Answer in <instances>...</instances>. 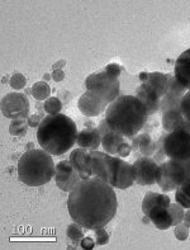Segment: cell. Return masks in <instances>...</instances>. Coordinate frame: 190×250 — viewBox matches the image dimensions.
<instances>
[{"instance_id":"cell-1","label":"cell","mask_w":190,"mask_h":250,"mask_svg":"<svg viewBox=\"0 0 190 250\" xmlns=\"http://www.w3.org/2000/svg\"><path fill=\"white\" fill-rule=\"evenodd\" d=\"M118 201L111 184L98 178L84 179L67 200V208L74 222L86 230L104 228L117 213Z\"/></svg>"},{"instance_id":"cell-2","label":"cell","mask_w":190,"mask_h":250,"mask_svg":"<svg viewBox=\"0 0 190 250\" xmlns=\"http://www.w3.org/2000/svg\"><path fill=\"white\" fill-rule=\"evenodd\" d=\"M147 118V109L138 98L134 95H119L108 105L104 120L112 131L132 140L142 130Z\"/></svg>"},{"instance_id":"cell-3","label":"cell","mask_w":190,"mask_h":250,"mask_svg":"<svg viewBox=\"0 0 190 250\" xmlns=\"http://www.w3.org/2000/svg\"><path fill=\"white\" fill-rule=\"evenodd\" d=\"M77 127L69 116L62 113L46 116L38 127L37 140L42 149L51 155H62L77 140Z\"/></svg>"},{"instance_id":"cell-4","label":"cell","mask_w":190,"mask_h":250,"mask_svg":"<svg viewBox=\"0 0 190 250\" xmlns=\"http://www.w3.org/2000/svg\"><path fill=\"white\" fill-rule=\"evenodd\" d=\"M56 174L52 156L46 150L25 151L18 162V179L28 187H41Z\"/></svg>"},{"instance_id":"cell-5","label":"cell","mask_w":190,"mask_h":250,"mask_svg":"<svg viewBox=\"0 0 190 250\" xmlns=\"http://www.w3.org/2000/svg\"><path fill=\"white\" fill-rule=\"evenodd\" d=\"M85 88L88 92L94 94L100 101L105 102L108 105L115 101L120 94L119 78L111 75L105 70L90 74L85 79Z\"/></svg>"},{"instance_id":"cell-6","label":"cell","mask_w":190,"mask_h":250,"mask_svg":"<svg viewBox=\"0 0 190 250\" xmlns=\"http://www.w3.org/2000/svg\"><path fill=\"white\" fill-rule=\"evenodd\" d=\"M164 147L165 154L170 160L185 162L190 158V133L180 130L168 132Z\"/></svg>"},{"instance_id":"cell-7","label":"cell","mask_w":190,"mask_h":250,"mask_svg":"<svg viewBox=\"0 0 190 250\" xmlns=\"http://www.w3.org/2000/svg\"><path fill=\"white\" fill-rule=\"evenodd\" d=\"M31 111L27 95L19 92L8 93L1 99V113L9 120H28Z\"/></svg>"},{"instance_id":"cell-8","label":"cell","mask_w":190,"mask_h":250,"mask_svg":"<svg viewBox=\"0 0 190 250\" xmlns=\"http://www.w3.org/2000/svg\"><path fill=\"white\" fill-rule=\"evenodd\" d=\"M156 183L160 186L165 193L175 190L184 183L183 171L175 160H168L158 165Z\"/></svg>"},{"instance_id":"cell-9","label":"cell","mask_w":190,"mask_h":250,"mask_svg":"<svg viewBox=\"0 0 190 250\" xmlns=\"http://www.w3.org/2000/svg\"><path fill=\"white\" fill-rule=\"evenodd\" d=\"M56 186L63 192H71L82 182V178L74 169L70 160H63L56 165V174H55Z\"/></svg>"},{"instance_id":"cell-10","label":"cell","mask_w":190,"mask_h":250,"mask_svg":"<svg viewBox=\"0 0 190 250\" xmlns=\"http://www.w3.org/2000/svg\"><path fill=\"white\" fill-rule=\"evenodd\" d=\"M133 165L134 182L138 186H152L156 183L158 164L151 156H142L137 159Z\"/></svg>"},{"instance_id":"cell-11","label":"cell","mask_w":190,"mask_h":250,"mask_svg":"<svg viewBox=\"0 0 190 250\" xmlns=\"http://www.w3.org/2000/svg\"><path fill=\"white\" fill-rule=\"evenodd\" d=\"M171 76H172L171 74L160 73V71H155V73L143 71V73L138 74V79L141 84H145L149 88H151L160 98H162L168 93Z\"/></svg>"},{"instance_id":"cell-12","label":"cell","mask_w":190,"mask_h":250,"mask_svg":"<svg viewBox=\"0 0 190 250\" xmlns=\"http://www.w3.org/2000/svg\"><path fill=\"white\" fill-rule=\"evenodd\" d=\"M77 108H79L80 112L84 116H86V117H95V116H99V114L107 111L108 104L105 102L100 101L94 94H92V93L86 90L79 98Z\"/></svg>"},{"instance_id":"cell-13","label":"cell","mask_w":190,"mask_h":250,"mask_svg":"<svg viewBox=\"0 0 190 250\" xmlns=\"http://www.w3.org/2000/svg\"><path fill=\"white\" fill-rule=\"evenodd\" d=\"M89 152H90V150L77 147V149L71 151L69 158L70 163L74 167V169L79 173L80 177L82 178V181L93 178L92 168L89 165Z\"/></svg>"},{"instance_id":"cell-14","label":"cell","mask_w":190,"mask_h":250,"mask_svg":"<svg viewBox=\"0 0 190 250\" xmlns=\"http://www.w3.org/2000/svg\"><path fill=\"white\" fill-rule=\"evenodd\" d=\"M134 97L142 102L143 105H145L146 109H147L149 116L155 114L156 112L160 109V101H161V98H160L151 88H149V86L145 85V84H141V85L136 89V95H134Z\"/></svg>"},{"instance_id":"cell-15","label":"cell","mask_w":190,"mask_h":250,"mask_svg":"<svg viewBox=\"0 0 190 250\" xmlns=\"http://www.w3.org/2000/svg\"><path fill=\"white\" fill-rule=\"evenodd\" d=\"M174 76L188 90H190V48L184 51L175 61Z\"/></svg>"},{"instance_id":"cell-16","label":"cell","mask_w":190,"mask_h":250,"mask_svg":"<svg viewBox=\"0 0 190 250\" xmlns=\"http://www.w3.org/2000/svg\"><path fill=\"white\" fill-rule=\"evenodd\" d=\"M76 145L81 149H88L90 151H95L101 145V135L98 127L93 128H84L77 133Z\"/></svg>"},{"instance_id":"cell-17","label":"cell","mask_w":190,"mask_h":250,"mask_svg":"<svg viewBox=\"0 0 190 250\" xmlns=\"http://www.w3.org/2000/svg\"><path fill=\"white\" fill-rule=\"evenodd\" d=\"M150 219V221L153 222V225L158 229V230H168L172 225V219L169 212L168 207L158 206L152 208L149 212V215H146Z\"/></svg>"},{"instance_id":"cell-18","label":"cell","mask_w":190,"mask_h":250,"mask_svg":"<svg viewBox=\"0 0 190 250\" xmlns=\"http://www.w3.org/2000/svg\"><path fill=\"white\" fill-rule=\"evenodd\" d=\"M132 150L139 151L142 156H152L155 154L156 143L149 133H141L132 139Z\"/></svg>"},{"instance_id":"cell-19","label":"cell","mask_w":190,"mask_h":250,"mask_svg":"<svg viewBox=\"0 0 190 250\" xmlns=\"http://www.w3.org/2000/svg\"><path fill=\"white\" fill-rule=\"evenodd\" d=\"M124 143V136L117 131H109L101 136V147L109 155L117 156L119 146Z\"/></svg>"},{"instance_id":"cell-20","label":"cell","mask_w":190,"mask_h":250,"mask_svg":"<svg viewBox=\"0 0 190 250\" xmlns=\"http://www.w3.org/2000/svg\"><path fill=\"white\" fill-rule=\"evenodd\" d=\"M171 205L170 197L168 194L155 193V192H147L145 194V198L142 201V211L145 215H149V212L152 208L158 206L168 207Z\"/></svg>"},{"instance_id":"cell-21","label":"cell","mask_w":190,"mask_h":250,"mask_svg":"<svg viewBox=\"0 0 190 250\" xmlns=\"http://www.w3.org/2000/svg\"><path fill=\"white\" fill-rule=\"evenodd\" d=\"M185 118L181 113V109H171L162 113V127L166 132H172L181 126Z\"/></svg>"},{"instance_id":"cell-22","label":"cell","mask_w":190,"mask_h":250,"mask_svg":"<svg viewBox=\"0 0 190 250\" xmlns=\"http://www.w3.org/2000/svg\"><path fill=\"white\" fill-rule=\"evenodd\" d=\"M66 234L67 238L73 241V245H69V249H76V247L80 245L81 240L84 239L85 231H84V229H82V226L80 225V224L73 222V224H70V225L67 226Z\"/></svg>"},{"instance_id":"cell-23","label":"cell","mask_w":190,"mask_h":250,"mask_svg":"<svg viewBox=\"0 0 190 250\" xmlns=\"http://www.w3.org/2000/svg\"><path fill=\"white\" fill-rule=\"evenodd\" d=\"M175 200L184 208H190V182L183 183L175 189Z\"/></svg>"},{"instance_id":"cell-24","label":"cell","mask_w":190,"mask_h":250,"mask_svg":"<svg viewBox=\"0 0 190 250\" xmlns=\"http://www.w3.org/2000/svg\"><path fill=\"white\" fill-rule=\"evenodd\" d=\"M180 97H176V95L168 92L160 101V111L165 113V112L171 111V109H180Z\"/></svg>"},{"instance_id":"cell-25","label":"cell","mask_w":190,"mask_h":250,"mask_svg":"<svg viewBox=\"0 0 190 250\" xmlns=\"http://www.w3.org/2000/svg\"><path fill=\"white\" fill-rule=\"evenodd\" d=\"M33 98L36 101H47L51 95V88L46 82H37L33 84V86L31 88Z\"/></svg>"},{"instance_id":"cell-26","label":"cell","mask_w":190,"mask_h":250,"mask_svg":"<svg viewBox=\"0 0 190 250\" xmlns=\"http://www.w3.org/2000/svg\"><path fill=\"white\" fill-rule=\"evenodd\" d=\"M27 130H28V121L27 120H13L9 125V132L12 136H25Z\"/></svg>"},{"instance_id":"cell-27","label":"cell","mask_w":190,"mask_h":250,"mask_svg":"<svg viewBox=\"0 0 190 250\" xmlns=\"http://www.w3.org/2000/svg\"><path fill=\"white\" fill-rule=\"evenodd\" d=\"M63 108V103L57 97H50L47 101H44V111L50 116L58 114Z\"/></svg>"},{"instance_id":"cell-28","label":"cell","mask_w":190,"mask_h":250,"mask_svg":"<svg viewBox=\"0 0 190 250\" xmlns=\"http://www.w3.org/2000/svg\"><path fill=\"white\" fill-rule=\"evenodd\" d=\"M166 135H168V132H166V131H164V133H162L161 136L158 137V140L156 141L155 154L152 155L153 156V160H155L158 165L162 164V163L165 162V159L168 158V156H166V154H165V147H164L165 137H166Z\"/></svg>"},{"instance_id":"cell-29","label":"cell","mask_w":190,"mask_h":250,"mask_svg":"<svg viewBox=\"0 0 190 250\" xmlns=\"http://www.w3.org/2000/svg\"><path fill=\"white\" fill-rule=\"evenodd\" d=\"M169 212H170L171 219H172V225L176 226L183 222L185 211H184V207L180 206L179 203H171L169 206Z\"/></svg>"},{"instance_id":"cell-30","label":"cell","mask_w":190,"mask_h":250,"mask_svg":"<svg viewBox=\"0 0 190 250\" xmlns=\"http://www.w3.org/2000/svg\"><path fill=\"white\" fill-rule=\"evenodd\" d=\"M168 92L171 93V94L176 95V97H180V98H183L184 95H185V93L188 92V89L185 88V86H184L181 83L177 82L176 78L172 75V76H171L170 86H169Z\"/></svg>"},{"instance_id":"cell-31","label":"cell","mask_w":190,"mask_h":250,"mask_svg":"<svg viewBox=\"0 0 190 250\" xmlns=\"http://www.w3.org/2000/svg\"><path fill=\"white\" fill-rule=\"evenodd\" d=\"M25 83H27L25 78L22 75V74H19V73L14 74V75H13L9 80L10 86H12L14 90H17V92H18V90H22V89L24 88Z\"/></svg>"},{"instance_id":"cell-32","label":"cell","mask_w":190,"mask_h":250,"mask_svg":"<svg viewBox=\"0 0 190 250\" xmlns=\"http://www.w3.org/2000/svg\"><path fill=\"white\" fill-rule=\"evenodd\" d=\"M180 109L184 118L190 122V90H188V92L185 93V95L181 98Z\"/></svg>"},{"instance_id":"cell-33","label":"cell","mask_w":190,"mask_h":250,"mask_svg":"<svg viewBox=\"0 0 190 250\" xmlns=\"http://www.w3.org/2000/svg\"><path fill=\"white\" fill-rule=\"evenodd\" d=\"M95 232V243L98 245H105L109 243L111 235L108 234V231L104 228H99L94 230Z\"/></svg>"},{"instance_id":"cell-34","label":"cell","mask_w":190,"mask_h":250,"mask_svg":"<svg viewBox=\"0 0 190 250\" xmlns=\"http://www.w3.org/2000/svg\"><path fill=\"white\" fill-rule=\"evenodd\" d=\"M174 234L179 241H185L188 239V236H189V228L184 222H181V224L175 226Z\"/></svg>"},{"instance_id":"cell-35","label":"cell","mask_w":190,"mask_h":250,"mask_svg":"<svg viewBox=\"0 0 190 250\" xmlns=\"http://www.w3.org/2000/svg\"><path fill=\"white\" fill-rule=\"evenodd\" d=\"M180 167L181 171H183V178H184V183L187 182H190V158L185 162H176Z\"/></svg>"},{"instance_id":"cell-36","label":"cell","mask_w":190,"mask_h":250,"mask_svg":"<svg viewBox=\"0 0 190 250\" xmlns=\"http://www.w3.org/2000/svg\"><path fill=\"white\" fill-rule=\"evenodd\" d=\"M104 70L107 71V73L111 74V75H114V76H117V78H119L120 71H122V67H120L119 63L112 62V63H108Z\"/></svg>"},{"instance_id":"cell-37","label":"cell","mask_w":190,"mask_h":250,"mask_svg":"<svg viewBox=\"0 0 190 250\" xmlns=\"http://www.w3.org/2000/svg\"><path fill=\"white\" fill-rule=\"evenodd\" d=\"M28 126L32 127V128H38V127L41 126V122H42V117L39 116L38 113L36 114H32L28 117Z\"/></svg>"},{"instance_id":"cell-38","label":"cell","mask_w":190,"mask_h":250,"mask_svg":"<svg viewBox=\"0 0 190 250\" xmlns=\"http://www.w3.org/2000/svg\"><path fill=\"white\" fill-rule=\"evenodd\" d=\"M131 151H132V145H130V144H127L126 141H124V143L119 146V149H118V156H119V158H126V156L130 155Z\"/></svg>"},{"instance_id":"cell-39","label":"cell","mask_w":190,"mask_h":250,"mask_svg":"<svg viewBox=\"0 0 190 250\" xmlns=\"http://www.w3.org/2000/svg\"><path fill=\"white\" fill-rule=\"evenodd\" d=\"M57 95H58L57 98H60V101L62 102L63 104L69 103V102L71 101V98H73V97H71V93L67 92V90H65V89H61L60 92L57 93Z\"/></svg>"},{"instance_id":"cell-40","label":"cell","mask_w":190,"mask_h":250,"mask_svg":"<svg viewBox=\"0 0 190 250\" xmlns=\"http://www.w3.org/2000/svg\"><path fill=\"white\" fill-rule=\"evenodd\" d=\"M96 244L94 240H93L92 238H84L81 240V243H80V247L82 248V249H94V245Z\"/></svg>"},{"instance_id":"cell-41","label":"cell","mask_w":190,"mask_h":250,"mask_svg":"<svg viewBox=\"0 0 190 250\" xmlns=\"http://www.w3.org/2000/svg\"><path fill=\"white\" fill-rule=\"evenodd\" d=\"M98 130H99V132H100L101 136H103V135H105V133L109 132V131H111V127L108 126L107 121L103 120V121H101V122H100V124H99Z\"/></svg>"},{"instance_id":"cell-42","label":"cell","mask_w":190,"mask_h":250,"mask_svg":"<svg viewBox=\"0 0 190 250\" xmlns=\"http://www.w3.org/2000/svg\"><path fill=\"white\" fill-rule=\"evenodd\" d=\"M63 78H65V74H63L62 70L55 69V71L52 73V79H54L55 82H62Z\"/></svg>"},{"instance_id":"cell-43","label":"cell","mask_w":190,"mask_h":250,"mask_svg":"<svg viewBox=\"0 0 190 250\" xmlns=\"http://www.w3.org/2000/svg\"><path fill=\"white\" fill-rule=\"evenodd\" d=\"M36 109H37L38 114L44 118V113H46V111H44V103H42L39 101H36Z\"/></svg>"},{"instance_id":"cell-44","label":"cell","mask_w":190,"mask_h":250,"mask_svg":"<svg viewBox=\"0 0 190 250\" xmlns=\"http://www.w3.org/2000/svg\"><path fill=\"white\" fill-rule=\"evenodd\" d=\"M177 130H180V131H185V132L190 133V122L189 121L187 120H184V122L181 124V126L177 128Z\"/></svg>"},{"instance_id":"cell-45","label":"cell","mask_w":190,"mask_h":250,"mask_svg":"<svg viewBox=\"0 0 190 250\" xmlns=\"http://www.w3.org/2000/svg\"><path fill=\"white\" fill-rule=\"evenodd\" d=\"M183 222L188 228H190V208H188V211H185V215H184Z\"/></svg>"},{"instance_id":"cell-46","label":"cell","mask_w":190,"mask_h":250,"mask_svg":"<svg viewBox=\"0 0 190 250\" xmlns=\"http://www.w3.org/2000/svg\"><path fill=\"white\" fill-rule=\"evenodd\" d=\"M84 126H85V128H93V127H95V124L93 122V121L89 120V117H88L85 120V122H84Z\"/></svg>"},{"instance_id":"cell-47","label":"cell","mask_w":190,"mask_h":250,"mask_svg":"<svg viewBox=\"0 0 190 250\" xmlns=\"http://www.w3.org/2000/svg\"><path fill=\"white\" fill-rule=\"evenodd\" d=\"M29 150H33V144L29 143L25 145V151H29Z\"/></svg>"},{"instance_id":"cell-48","label":"cell","mask_w":190,"mask_h":250,"mask_svg":"<svg viewBox=\"0 0 190 250\" xmlns=\"http://www.w3.org/2000/svg\"><path fill=\"white\" fill-rule=\"evenodd\" d=\"M51 78H52V76H51L50 74H44V80H50ZM44 80H43V82H44Z\"/></svg>"}]
</instances>
